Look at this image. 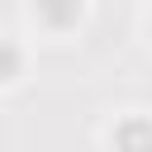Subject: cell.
<instances>
[{
    "label": "cell",
    "instance_id": "6da1fadb",
    "mask_svg": "<svg viewBox=\"0 0 152 152\" xmlns=\"http://www.w3.org/2000/svg\"><path fill=\"white\" fill-rule=\"evenodd\" d=\"M119 142H124V152H152V128L147 124H128L119 133Z\"/></svg>",
    "mask_w": 152,
    "mask_h": 152
}]
</instances>
